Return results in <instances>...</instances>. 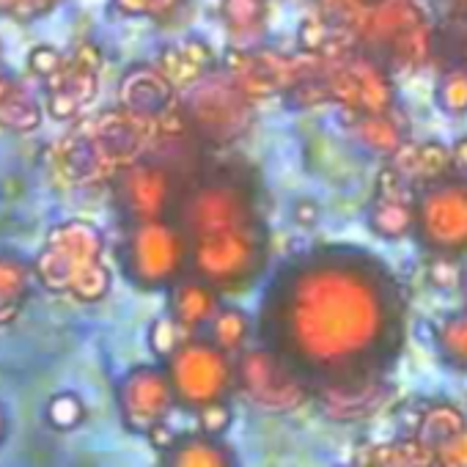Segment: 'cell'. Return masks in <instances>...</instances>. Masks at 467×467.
Segmentation results:
<instances>
[{"instance_id":"5b68a950","label":"cell","mask_w":467,"mask_h":467,"mask_svg":"<svg viewBox=\"0 0 467 467\" xmlns=\"http://www.w3.org/2000/svg\"><path fill=\"white\" fill-rule=\"evenodd\" d=\"M467 429V420L464 415L453 407V404H445V401H434L423 410V415L418 418V426H415V442L423 448V451H434L440 442H445L448 437L459 434Z\"/></svg>"},{"instance_id":"8992f818","label":"cell","mask_w":467,"mask_h":467,"mask_svg":"<svg viewBox=\"0 0 467 467\" xmlns=\"http://www.w3.org/2000/svg\"><path fill=\"white\" fill-rule=\"evenodd\" d=\"M401 149L407 151V165L399 171L404 179L412 176V179H420L423 184H429V182H437L451 173V149L442 146L440 140H429L420 146L404 143Z\"/></svg>"},{"instance_id":"9c48e42d","label":"cell","mask_w":467,"mask_h":467,"mask_svg":"<svg viewBox=\"0 0 467 467\" xmlns=\"http://www.w3.org/2000/svg\"><path fill=\"white\" fill-rule=\"evenodd\" d=\"M434 341H437L440 355L451 366L467 371V311L445 317L434 333Z\"/></svg>"},{"instance_id":"7a4b0ae2","label":"cell","mask_w":467,"mask_h":467,"mask_svg":"<svg viewBox=\"0 0 467 467\" xmlns=\"http://www.w3.org/2000/svg\"><path fill=\"white\" fill-rule=\"evenodd\" d=\"M206 67H212V47L198 36L179 39L160 53V72L171 86L195 83Z\"/></svg>"},{"instance_id":"30bf717a","label":"cell","mask_w":467,"mask_h":467,"mask_svg":"<svg viewBox=\"0 0 467 467\" xmlns=\"http://www.w3.org/2000/svg\"><path fill=\"white\" fill-rule=\"evenodd\" d=\"M434 102L445 116H467V72H445L434 86Z\"/></svg>"},{"instance_id":"d6986e66","label":"cell","mask_w":467,"mask_h":467,"mask_svg":"<svg viewBox=\"0 0 467 467\" xmlns=\"http://www.w3.org/2000/svg\"><path fill=\"white\" fill-rule=\"evenodd\" d=\"M295 217L300 220V225H314L317 220H319V206L314 203V201H300L297 206H295Z\"/></svg>"},{"instance_id":"2e32d148","label":"cell","mask_w":467,"mask_h":467,"mask_svg":"<svg viewBox=\"0 0 467 467\" xmlns=\"http://www.w3.org/2000/svg\"><path fill=\"white\" fill-rule=\"evenodd\" d=\"M404 176L393 168V165H385L377 176V195L379 198H399L404 195Z\"/></svg>"},{"instance_id":"ffe728a7","label":"cell","mask_w":467,"mask_h":467,"mask_svg":"<svg viewBox=\"0 0 467 467\" xmlns=\"http://www.w3.org/2000/svg\"><path fill=\"white\" fill-rule=\"evenodd\" d=\"M179 6V0H146V17H168Z\"/></svg>"},{"instance_id":"7402d4cb","label":"cell","mask_w":467,"mask_h":467,"mask_svg":"<svg viewBox=\"0 0 467 467\" xmlns=\"http://www.w3.org/2000/svg\"><path fill=\"white\" fill-rule=\"evenodd\" d=\"M0 53H4V45H0Z\"/></svg>"},{"instance_id":"4fadbf2b","label":"cell","mask_w":467,"mask_h":467,"mask_svg":"<svg viewBox=\"0 0 467 467\" xmlns=\"http://www.w3.org/2000/svg\"><path fill=\"white\" fill-rule=\"evenodd\" d=\"M462 267L453 256H431V265H429V281L431 286L437 289H456L462 284Z\"/></svg>"},{"instance_id":"44dd1931","label":"cell","mask_w":467,"mask_h":467,"mask_svg":"<svg viewBox=\"0 0 467 467\" xmlns=\"http://www.w3.org/2000/svg\"><path fill=\"white\" fill-rule=\"evenodd\" d=\"M338 467H358V464H338Z\"/></svg>"},{"instance_id":"52a82bcc","label":"cell","mask_w":467,"mask_h":467,"mask_svg":"<svg viewBox=\"0 0 467 467\" xmlns=\"http://www.w3.org/2000/svg\"><path fill=\"white\" fill-rule=\"evenodd\" d=\"M352 132L374 154L393 157L404 146V138H401L399 127L385 113H355Z\"/></svg>"},{"instance_id":"e0dca14e","label":"cell","mask_w":467,"mask_h":467,"mask_svg":"<svg viewBox=\"0 0 467 467\" xmlns=\"http://www.w3.org/2000/svg\"><path fill=\"white\" fill-rule=\"evenodd\" d=\"M451 171H456V176L467 179V135L456 138L451 146Z\"/></svg>"},{"instance_id":"277c9868","label":"cell","mask_w":467,"mask_h":467,"mask_svg":"<svg viewBox=\"0 0 467 467\" xmlns=\"http://www.w3.org/2000/svg\"><path fill=\"white\" fill-rule=\"evenodd\" d=\"M171 91L173 86L165 80V75L146 64L132 67L121 80V99L132 108H160L168 102Z\"/></svg>"},{"instance_id":"8fae6325","label":"cell","mask_w":467,"mask_h":467,"mask_svg":"<svg viewBox=\"0 0 467 467\" xmlns=\"http://www.w3.org/2000/svg\"><path fill=\"white\" fill-rule=\"evenodd\" d=\"M64 53L58 50V47H53V45H36L31 53H28V69L34 72V75H39V78H45V80H50V78H56L61 69H64Z\"/></svg>"},{"instance_id":"6da1fadb","label":"cell","mask_w":467,"mask_h":467,"mask_svg":"<svg viewBox=\"0 0 467 467\" xmlns=\"http://www.w3.org/2000/svg\"><path fill=\"white\" fill-rule=\"evenodd\" d=\"M415 203V240L431 256L467 254V179L442 176L423 184Z\"/></svg>"},{"instance_id":"5bb4252c","label":"cell","mask_w":467,"mask_h":467,"mask_svg":"<svg viewBox=\"0 0 467 467\" xmlns=\"http://www.w3.org/2000/svg\"><path fill=\"white\" fill-rule=\"evenodd\" d=\"M61 0H0V12L17 20H36L50 15Z\"/></svg>"},{"instance_id":"ac0fdd59","label":"cell","mask_w":467,"mask_h":467,"mask_svg":"<svg viewBox=\"0 0 467 467\" xmlns=\"http://www.w3.org/2000/svg\"><path fill=\"white\" fill-rule=\"evenodd\" d=\"M110 4L127 17H146V0H110Z\"/></svg>"},{"instance_id":"3957f363","label":"cell","mask_w":467,"mask_h":467,"mask_svg":"<svg viewBox=\"0 0 467 467\" xmlns=\"http://www.w3.org/2000/svg\"><path fill=\"white\" fill-rule=\"evenodd\" d=\"M366 225L382 243H401L415 231V203L407 195L399 198H379L366 209Z\"/></svg>"},{"instance_id":"7c38bea8","label":"cell","mask_w":467,"mask_h":467,"mask_svg":"<svg viewBox=\"0 0 467 467\" xmlns=\"http://www.w3.org/2000/svg\"><path fill=\"white\" fill-rule=\"evenodd\" d=\"M434 467H467V429L448 437L431 451Z\"/></svg>"},{"instance_id":"ba28073f","label":"cell","mask_w":467,"mask_h":467,"mask_svg":"<svg viewBox=\"0 0 467 467\" xmlns=\"http://www.w3.org/2000/svg\"><path fill=\"white\" fill-rule=\"evenodd\" d=\"M220 15L234 36H254L265 28L267 0H223Z\"/></svg>"},{"instance_id":"9a60e30c","label":"cell","mask_w":467,"mask_h":467,"mask_svg":"<svg viewBox=\"0 0 467 467\" xmlns=\"http://www.w3.org/2000/svg\"><path fill=\"white\" fill-rule=\"evenodd\" d=\"M330 39L327 34V26L319 20V17H308L300 23V31H297V42L306 53H319L325 47V42Z\"/></svg>"}]
</instances>
